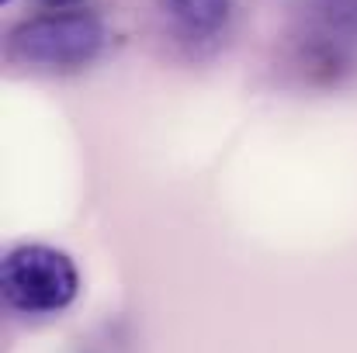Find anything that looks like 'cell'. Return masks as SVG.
Returning <instances> with one entry per match:
<instances>
[{
  "instance_id": "1",
  "label": "cell",
  "mask_w": 357,
  "mask_h": 353,
  "mask_svg": "<svg viewBox=\"0 0 357 353\" xmlns=\"http://www.w3.org/2000/svg\"><path fill=\"white\" fill-rule=\"evenodd\" d=\"M105 49V24L87 10H52L10 31V56L35 70H80Z\"/></svg>"
},
{
  "instance_id": "2",
  "label": "cell",
  "mask_w": 357,
  "mask_h": 353,
  "mask_svg": "<svg viewBox=\"0 0 357 353\" xmlns=\"http://www.w3.org/2000/svg\"><path fill=\"white\" fill-rule=\"evenodd\" d=\"M0 284L10 308L24 315H52V312H63L77 298L80 274H77V263L63 249L24 242L3 256Z\"/></svg>"
},
{
  "instance_id": "3",
  "label": "cell",
  "mask_w": 357,
  "mask_h": 353,
  "mask_svg": "<svg viewBox=\"0 0 357 353\" xmlns=\"http://www.w3.org/2000/svg\"><path fill=\"white\" fill-rule=\"evenodd\" d=\"M309 52L319 66L340 70L357 56V0H309Z\"/></svg>"
},
{
  "instance_id": "4",
  "label": "cell",
  "mask_w": 357,
  "mask_h": 353,
  "mask_svg": "<svg viewBox=\"0 0 357 353\" xmlns=\"http://www.w3.org/2000/svg\"><path fill=\"white\" fill-rule=\"evenodd\" d=\"M160 14L181 42H212L233 17V0H160Z\"/></svg>"
},
{
  "instance_id": "5",
  "label": "cell",
  "mask_w": 357,
  "mask_h": 353,
  "mask_svg": "<svg viewBox=\"0 0 357 353\" xmlns=\"http://www.w3.org/2000/svg\"><path fill=\"white\" fill-rule=\"evenodd\" d=\"M42 7H49V10H70V7H77L80 0H38Z\"/></svg>"
}]
</instances>
